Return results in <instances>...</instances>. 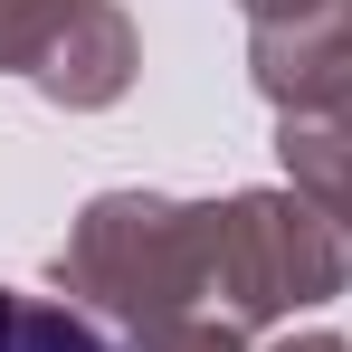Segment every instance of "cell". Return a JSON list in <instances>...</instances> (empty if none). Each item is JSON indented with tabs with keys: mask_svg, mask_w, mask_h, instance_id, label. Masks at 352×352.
<instances>
[{
	"mask_svg": "<svg viewBox=\"0 0 352 352\" xmlns=\"http://www.w3.org/2000/svg\"><path fill=\"white\" fill-rule=\"evenodd\" d=\"M210 248H219V200H172V190H96L67 219L58 276L67 305H86L124 343H162L200 324L210 305Z\"/></svg>",
	"mask_w": 352,
	"mask_h": 352,
	"instance_id": "obj_1",
	"label": "cell"
},
{
	"mask_svg": "<svg viewBox=\"0 0 352 352\" xmlns=\"http://www.w3.org/2000/svg\"><path fill=\"white\" fill-rule=\"evenodd\" d=\"M352 286V238L305 200V190H229L219 200V248H210V305L238 333H267L305 305H333Z\"/></svg>",
	"mask_w": 352,
	"mask_h": 352,
	"instance_id": "obj_2",
	"label": "cell"
},
{
	"mask_svg": "<svg viewBox=\"0 0 352 352\" xmlns=\"http://www.w3.org/2000/svg\"><path fill=\"white\" fill-rule=\"evenodd\" d=\"M248 76L276 115H343L352 124V19L305 10V19L248 29Z\"/></svg>",
	"mask_w": 352,
	"mask_h": 352,
	"instance_id": "obj_3",
	"label": "cell"
},
{
	"mask_svg": "<svg viewBox=\"0 0 352 352\" xmlns=\"http://www.w3.org/2000/svg\"><path fill=\"white\" fill-rule=\"evenodd\" d=\"M133 67H143V38H133L124 0H76L67 38L48 48V67H38L29 86H38L58 115H96V105H115L124 86H133Z\"/></svg>",
	"mask_w": 352,
	"mask_h": 352,
	"instance_id": "obj_4",
	"label": "cell"
},
{
	"mask_svg": "<svg viewBox=\"0 0 352 352\" xmlns=\"http://www.w3.org/2000/svg\"><path fill=\"white\" fill-rule=\"evenodd\" d=\"M276 162H286V190H305L352 238V124L343 115H276Z\"/></svg>",
	"mask_w": 352,
	"mask_h": 352,
	"instance_id": "obj_5",
	"label": "cell"
},
{
	"mask_svg": "<svg viewBox=\"0 0 352 352\" xmlns=\"http://www.w3.org/2000/svg\"><path fill=\"white\" fill-rule=\"evenodd\" d=\"M0 352H124L86 305H67V295H19L0 286Z\"/></svg>",
	"mask_w": 352,
	"mask_h": 352,
	"instance_id": "obj_6",
	"label": "cell"
},
{
	"mask_svg": "<svg viewBox=\"0 0 352 352\" xmlns=\"http://www.w3.org/2000/svg\"><path fill=\"white\" fill-rule=\"evenodd\" d=\"M67 19H76V0H0V76H38Z\"/></svg>",
	"mask_w": 352,
	"mask_h": 352,
	"instance_id": "obj_7",
	"label": "cell"
},
{
	"mask_svg": "<svg viewBox=\"0 0 352 352\" xmlns=\"http://www.w3.org/2000/svg\"><path fill=\"white\" fill-rule=\"evenodd\" d=\"M143 352H248V333L219 324V314H200V324H181V333H162V343H143Z\"/></svg>",
	"mask_w": 352,
	"mask_h": 352,
	"instance_id": "obj_8",
	"label": "cell"
},
{
	"mask_svg": "<svg viewBox=\"0 0 352 352\" xmlns=\"http://www.w3.org/2000/svg\"><path fill=\"white\" fill-rule=\"evenodd\" d=\"M248 10V29H267V19H305V10H333V0H238Z\"/></svg>",
	"mask_w": 352,
	"mask_h": 352,
	"instance_id": "obj_9",
	"label": "cell"
},
{
	"mask_svg": "<svg viewBox=\"0 0 352 352\" xmlns=\"http://www.w3.org/2000/svg\"><path fill=\"white\" fill-rule=\"evenodd\" d=\"M276 352H352V343H343V333H286Z\"/></svg>",
	"mask_w": 352,
	"mask_h": 352,
	"instance_id": "obj_10",
	"label": "cell"
},
{
	"mask_svg": "<svg viewBox=\"0 0 352 352\" xmlns=\"http://www.w3.org/2000/svg\"><path fill=\"white\" fill-rule=\"evenodd\" d=\"M333 10H343V19H352V0H333Z\"/></svg>",
	"mask_w": 352,
	"mask_h": 352,
	"instance_id": "obj_11",
	"label": "cell"
}]
</instances>
